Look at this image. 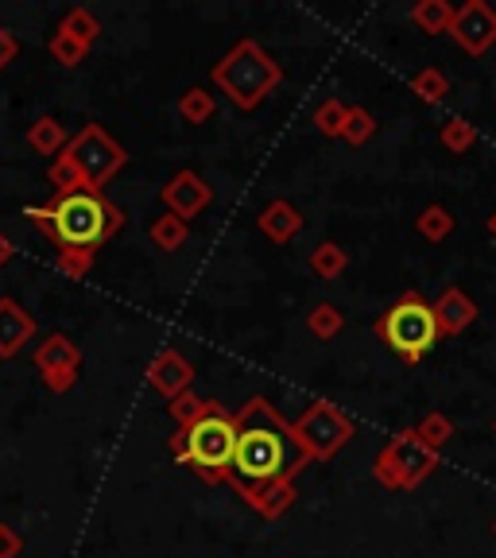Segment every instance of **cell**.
I'll use <instances>...</instances> for the list:
<instances>
[{
	"label": "cell",
	"instance_id": "e0dca14e",
	"mask_svg": "<svg viewBox=\"0 0 496 558\" xmlns=\"http://www.w3.org/2000/svg\"><path fill=\"white\" fill-rule=\"evenodd\" d=\"M318 124H323V132H341L346 129V109H341L338 101H330L323 113H318Z\"/></svg>",
	"mask_w": 496,
	"mask_h": 558
},
{
	"label": "cell",
	"instance_id": "7a4b0ae2",
	"mask_svg": "<svg viewBox=\"0 0 496 558\" xmlns=\"http://www.w3.org/2000/svg\"><path fill=\"white\" fill-rule=\"evenodd\" d=\"M376 333H380L408 365L427 357L431 349H435V341L443 338V333H438L435 306H431L427 299H419L415 291H408V295L388 306V314L376 323Z\"/></svg>",
	"mask_w": 496,
	"mask_h": 558
},
{
	"label": "cell",
	"instance_id": "30bf717a",
	"mask_svg": "<svg viewBox=\"0 0 496 558\" xmlns=\"http://www.w3.org/2000/svg\"><path fill=\"white\" fill-rule=\"evenodd\" d=\"M419 233L427 236V241H446V236L453 233L450 209H443V206H427V209H423V214H419Z\"/></svg>",
	"mask_w": 496,
	"mask_h": 558
},
{
	"label": "cell",
	"instance_id": "44dd1931",
	"mask_svg": "<svg viewBox=\"0 0 496 558\" xmlns=\"http://www.w3.org/2000/svg\"><path fill=\"white\" fill-rule=\"evenodd\" d=\"M493 532H496V527H493Z\"/></svg>",
	"mask_w": 496,
	"mask_h": 558
},
{
	"label": "cell",
	"instance_id": "2e32d148",
	"mask_svg": "<svg viewBox=\"0 0 496 558\" xmlns=\"http://www.w3.org/2000/svg\"><path fill=\"white\" fill-rule=\"evenodd\" d=\"M268 226H271V233L288 236L291 229L299 226V221H295V214H291L288 206H271V209H268Z\"/></svg>",
	"mask_w": 496,
	"mask_h": 558
},
{
	"label": "cell",
	"instance_id": "7c38bea8",
	"mask_svg": "<svg viewBox=\"0 0 496 558\" xmlns=\"http://www.w3.org/2000/svg\"><path fill=\"white\" fill-rule=\"evenodd\" d=\"M473 140H477V129H473L465 117H450V121L443 124V144L450 151H470Z\"/></svg>",
	"mask_w": 496,
	"mask_h": 558
},
{
	"label": "cell",
	"instance_id": "6da1fadb",
	"mask_svg": "<svg viewBox=\"0 0 496 558\" xmlns=\"http://www.w3.org/2000/svg\"><path fill=\"white\" fill-rule=\"evenodd\" d=\"M306 462V446L283 427V418L264 400H253L237 418V450L233 477L244 493H268L271 485H283L299 465Z\"/></svg>",
	"mask_w": 496,
	"mask_h": 558
},
{
	"label": "cell",
	"instance_id": "8992f818",
	"mask_svg": "<svg viewBox=\"0 0 496 558\" xmlns=\"http://www.w3.org/2000/svg\"><path fill=\"white\" fill-rule=\"evenodd\" d=\"M450 35L458 39L465 54H485L496 47V9H488L485 0H470L462 9H453Z\"/></svg>",
	"mask_w": 496,
	"mask_h": 558
},
{
	"label": "cell",
	"instance_id": "ac0fdd59",
	"mask_svg": "<svg viewBox=\"0 0 496 558\" xmlns=\"http://www.w3.org/2000/svg\"><path fill=\"white\" fill-rule=\"evenodd\" d=\"M341 326V314L334 311V306H318V314H314V330L318 333H334Z\"/></svg>",
	"mask_w": 496,
	"mask_h": 558
},
{
	"label": "cell",
	"instance_id": "9c48e42d",
	"mask_svg": "<svg viewBox=\"0 0 496 558\" xmlns=\"http://www.w3.org/2000/svg\"><path fill=\"white\" fill-rule=\"evenodd\" d=\"M411 20L419 24V32L443 35V32H450V24H453V9L446 0H419L415 9H411Z\"/></svg>",
	"mask_w": 496,
	"mask_h": 558
},
{
	"label": "cell",
	"instance_id": "ba28073f",
	"mask_svg": "<svg viewBox=\"0 0 496 558\" xmlns=\"http://www.w3.org/2000/svg\"><path fill=\"white\" fill-rule=\"evenodd\" d=\"M435 318H438V333H462L465 326H473L477 318V303L465 295L462 288H446L435 303Z\"/></svg>",
	"mask_w": 496,
	"mask_h": 558
},
{
	"label": "cell",
	"instance_id": "8fae6325",
	"mask_svg": "<svg viewBox=\"0 0 496 558\" xmlns=\"http://www.w3.org/2000/svg\"><path fill=\"white\" fill-rule=\"evenodd\" d=\"M411 89H415L423 101H443L446 94H450V82H446V74L443 70H419L415 78H411Z\"/></svg>",
	"mask_w": 496,
	"mask_h": 558
},
{
	"label": "cell",
	"instance_id": "4fadbf2b",
	"mask_svg": "<svg viewBox=\"0 0 496 558\" xmlns=\"http://www.w3.org/2000/svg\"><path fill=\"white\" fill-rule=\"evenodd\" d=\"M415 435L423 438V442H427L431 450H438V446H446L453 438V423L446 415H438V411H431V415L423 418V423H419Z\"/></svg>",
	"mask_w": 496,
	"mask_h": 558
},
{
	"label": "cell",
	"instance_id": "52a82bcc",
	"mask_svg": "<svg viewBox=\"0 0 496 558\" xmlns=\"http://www.w3.org/2000/svg\"><path fill=\"white\" fill-rule=\"evenodd\" d=\"M299 435H303L306 450L318 453V458H326V453H334L338 446L349 442V435H353V423H349L346 415H338L330 403H318V408L303 418Z\"/></svg>",
	"mask_w": 496,
	"mask_h": 558
},
{
	"label": "cell",
	"instance_id": "5bb4252c",
	"mask_svg": "<svg viewBox=\"0 0 496 558\" xmlns=\"http://www.w3.org/2000/svg\"><path fill=\"white\" fill-rule=\"evenodd\" d=\"M314 268L323 271V276H338L346 268V253H341L338 244H323L318 253H314Z\"/></svg>",
	"mask_w": 496,
	"mask_h": 558
},
{
	"label": "cell",
	"instance_id": "277c9868",
	"mask_svg": "<svg viewBox=\"0 0 496 558\" xmlns=\"http://www.w3.org/2000/svg\"><path fill=\"white\" fill-rule=\"evenodd\" d=\"M438 465V450H431L415 430L396 435V442L376 458V477L392 488H411L419 481H427Z\"/></svg>",
	"mask_w": 496,
	"mask_h": 558
},
{
	"label": "cell",
	"instance_id": "3957f363",
	"mask_svg": "<svg viewBox=\"0 0 496 558\" xmlns=\"http://www.w3.org/2000/svg\"><path fill=\"white\" fill-rule=\"evenodd\" d=\"M51 226L62 244L89 248V244H97L105 233H109V226H113V209L105 206L97 194L78 191V194H66V198L55 202Z\"/></svg>",
	"mask_w": 496,
	"mask_h": 558
},
{
	"label": "cell",
	"instance_id": "d6986e66",
	"mask_svg": "<svg viewBox=\"0 0 496 558\" xmlns=\"http://www.w3.org/2000/svg\"><path fill=\"white\" fill-rule=\"evenodd\" d=\"M488 229H493V236H496V218H488Z\"/></svg>",
	"mask_w": 496,
	"mask_h": 558
},
{
	"label": "cell",
	"instance_id": "5b68a950",
	"mask_svg": "<svg viewBox=\"0 0 496 558\" xmlns=\"http://www.w3.org/2000/svg\"><path fill=\"white\" fill-rule=\"evenodd\" d=\"M233 450H237V427L229 423L226 415H202L198 423L191 427V438H186V453H191V462L202 465L209 473H221L229 462H233Z\"/></svg>",
	"mask_w": 496,
	"mask_h": 558
},
{
	"label": "cell",
	"instance_id": "9a60e30c",
	"mask_svg": "<svg viewBox=\"0 0 496 558\" xmlns=\"http://www.w3.org/2000/svg\"><path fill=\"white\" fill-rule=\"evenodd\" d=\"M373 129H376L373 117H368L365 109H353V113H346V129H341V132H346L353 144H361V140L373 136Z\"/></svg>",
	"mask_w": 496,
	"mask_h": 558
},
{
	"label": "cell",
	"instance_id": "ffe728a7",
	"mask_svg": "<svg viewBox=\"0 0 496 558\" xmlns=\"http://www.w3.org/2000/svg\"><path fill=\"white\" fill-rule=\"evenodd\" d=\"M493 430H496V423H493Z\"/></svg>",
	"mask_w": 496,
	"mask_h": 558
}]
</instances>
